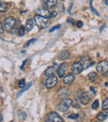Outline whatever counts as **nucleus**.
Wrapping results in <instances>:
<instances>
[{
  "mask_svg": "<svg viewBox=\"0 0 108 122\" xmlns=\"http://www.w3.org/2000/svg\"><path fill=\"white\" fill-rule=\"evenodd\" d=\"M88 79L90 81H94L97 79V73L96 72H94V71H92V72H90L88 74Z\"/></svg>",
  "mask_w": 108,
  "mask_h": 122,
  "instance_id": "21",
  "label": "nucleus"
},
{
  "mask_svg": "<svg viewBox=\"0 0 108 122\" xmlns=\"http://www.w3.org/2000/svg\"><path fill=\"white\" fill-rule=\"evenodd\" d=\"M2 120H3V117H2V116L0 115V121H2Z\"/></svg>",
  "mask_w": 108,
  "mask_h": 122,
  "instance_id": "41",
  "label": "nucleus"
},
{
  "mask_svg": "<svg viewBox=\"0 0 108 122\" xmlns=\"http://www.w3.org/2000/svg\"><path fill=\"white\" fill-rule=\"evenodd\" d=\"M35 41H36V39H35V38H32V39H31V40H29L28 42H27V43L24 45V48H27V47H29V45H30L31 43H32V42H34Z\"/></svg>",
  "mask_w": 108,
  "mask_h": 122,
  "instance_id": "28",
  "label": "nucleus"
},
{
  "mask_svg": "<svg viewBox=\"0 0 108 122\" xmlns=\"http://www.w3.org/2000/svg\"><path fill=\"white\" fill-rule=\"evenodd\" d=\"M69 95V90L68 89H62L61 91H59V96L61 97H67V96Z\"/></svg>",
  "mask_w": 108,
  "mask_h": 122,
  "instance_id": "19",
  "label": "nucleus"
},
{
  "mask_svg": "<svg viewBox=\"0 0 108 122\" xmlns=\"http://www.w3.org/2000/svg\"><path fill=\"white\" fill-rule=\"evenodd\" d=\"M62 1H63V0H62Z\"/></svg>",
  "mask_w": 108,
  "mask_h": 122,
  "instance_id": "43",
  "label": "nucleus"
},
{
  "mask_svg": "<svg viewBox=\"0 0 108 122\" xmlns=\"http://www.w3.org/2000/svg\"><path fill=\"white\" fill-rule=\"evenodd\" d=\"M57 3V0H43L42 4L45 8H52L55 7Z\"/></svg>",
  "mask_w": 108,
  "mask_h": 122,
  "instance_id": "12",
  "label": "nucleus"
},
{
  "mask_svg": "<svg viewBox=\"0 0 108 122\" xmlns=\"http://www.w3.org/2000/svg\"><path fill=\"white\" fill-rule=\"evenodd\" d=\"M77 25L78 27H82V25H83V23H82V21H78L77 23Z\"/></svg>",
  "mask_w": 108,
  "mask_h": 122,
  "instance_id": "33",
  "label": "nucleus"
},
{
  "mask_svg": "<svg viewBox=\"0 0 108 122\" xmlns=\"http://www.w3.org/2000/svg\"><path fill=\"white\" fill-rule=\"evenodd\" d=\"M60 27H61V26L60 25H57L56 27H52V28L49 30V32H52L53 31H55V30H57V29H59Z\"/></svg>",
  "mask_w": 108,
  "mask_h": 122,
  "instance_id": "30",
  "label": "nucleus"
},
{
  "mask_svg": "<svg viewBox=\"0 0 108 122\" xmlns=\"http://www.w3.org/2000/svg\"><path fill=\"white\" fill-rule=\"evenodd\" d=\"M91 58L88 56H83L81 58V63L83 66V69H87L89 66H91Z\"/></svg>",
  "mask_w": 108,
  "mask_h": 122,
  "instance_id": "11",
  "label": "nucleus"
},
{
  "mask_svg": "<svg viewBox=\"0 0 108 122\" xmlns=\"http://www.w3.org/2000/svg\"><path fill=\"white\" fill-rule=\"evenodd\" d=\"M32 83H33V82H32V81L29 82V83H28V84H27V86H24V87H23V90H22L21 92H20L18 94V97H20V96H21L22 94H23V92H26V91H27V90H28V89H29V88H30V87H31V86L32 85Z\"/></svg>",
  "mask_w": 108,
  "mask_h": 122,
  "instance_id": "20",
  "label": "nucleus"
},
{
  "mask_svg": "<svg viewBox=\"0 0 108 122\" xmlns=\"http://www.w3.org/2000/svg\"><path fill=\"white\" fill-rule=\"evenodd\" d=\"M97 70L100 73H106L108 72V61H101L97 63Z\"/></svg>",
  "mask_w": 108,
  "mask_h": 122,
  "instance_id": "4",
  "label": "nucleus"
},
{
  "mask_svg": "<svg viewBox=\"0 0 108 122\" xmlns=\"http://www.w3.org/2000/svg\"><path fill=\"white\" fill-rule=\"evenodd\" d=\"M90 7H91V9H92V12H93V13H95V14H96V15H97V16H99V13H97V11H96V10H95V9H94V8H92V0H91V2H90Z\"/></svg>",
  "mask_w": 108,
  "mask_h": 122,
  "instance_id": "31",
  "label": "nucleus"
},
{
  "mask_svg": "<svg viewBox=\"0 0 108 122\" xmlns=\"http://www.w3.org/2000/svg\"><path fill=\"white\" fill-rule=\"evenodd\" d=\"M3 27L2 26V23H1V22H0V34H2V33H3Z\"/></svg>",
  "mask_w": 108,
  "mask_h": 122,
  "instance_id": "35",
  "label": "nucleus"
},
{
  "mask_svg": "<svg viewBox=\"0 0 108 122\" xmlns=\"http://www.w3.org/2000/svg\"><path fill=\"white\" fill-rule=\"evenodd\" d=\"M72 71L73 74H76V75H78L83 71V66H82V63L79 62V61H76L72 64Z\"/></svg>",
  "mask_w": 108,
  "mask_h": 122,
  "instance_id": "7",
  "label": "nucleus"
},
{
  "mask_svg": "<svg viewBox=\"0 0 108 122\" xmlns=\"http://www.w3.org/2000/svg\"><path fill=\"white\" fill-rule=\"evenodd\" d=\"M16 23V20L13 17H8L4 20V27L7 30H11Z\"/></svg>",
  "mask_w": 108,
  "mask_h": 122,
  "instance_id": "5",
  "label": "nucleus"
},
{
  "mask_svg": "<svg viewBox=\"0 0 108 122\" xmlns=\"http://www.w3.org/2000/svg\"><path fill=\"white\" fill-rule=\"evenodd\" d=\"M79 115L78 114H71L68 116V119H71V120H76L78 118Z\"/></svg>",
  "mask_w": 108,
  "mask_h": 122,
  "instance_id": "26",
  "label": "nucleus"
},
{
  "mask_svg": "<svg viewBox=\"0 0 108 122\" xmlns=\"http://www.w3.org/2000/svg\"><path fill=\"white\" fill-rule=\"evenodd\" d=\"M74 80H75V77H74V76H73V74L69 73L64 77L63 82H64L65 84H71L74 81Z\"/></svg>",
  "mask_w": 108,
  "mask_h": 122,
  "instance_id": "14",
  "label": "nucleus"
},
{
  "mask_svg": "<svg viewBox=\"0 0 108 122\" xmlns=\"http://www.w3.org/2000/svg\"><path fill=\"white\" fill-rule=\"evenodd\" d=\"M67 63H66V62L62 63L57 69V76L60 78L63 77L67 72Z\"/></svg>",
  "mask_w": 108,
  "mask_h": 122,
  "instance_id": "8",
  "label": "nucleus"
},
{
  "mask_svg": "<svg viewBox=\"0 0 108 122\" xmlns=\"http://www.w3.org/2000/svg\"><path fill=\"white\" fill-rule=\"evenodd\" d=\"M46 121L47 122H63V119L56 112H50L46 117Z\"/></svg>",
  "mask_w": 108,
  "mask_h": 122,
  "instance_id": "3",
  "label": "nucleus"
},
{
  "mask_svg": "<svg viewBox=\"0 0 108 122\" xmlns=\"http://www.w3.org/2000/svg\"><path fill=\"white\" fill-rule=\"evenodd\" d=\"M25 30L27 31V32H30L31 30L32 29V27H33V20L32 19H27L26 21V23H25Z\"/></svg>",
  "mask_w": 108,
  "mask_h": 122,
  "instance_id": "15",
  "label": "nucleus"
},
{
  "mask_svg": "<svg viewBox=\"0 0 108 122\" xmlns=\"http://www.w3.org/2000/svg\"><path fill=\"white\" fill-rule=\"evenodd\" d=\"M79 99H80V101H81V103L82 105H87V104H88L89 101H90L91 96L89 95L88 92H83V93L81 94Z\"/></svg>",
  "mask_w": 108,
  "mask_h": 122,
  "instance_id": "10",
  "label": "nucleus"
},
{
  "mask_svg": "<svg viewBox=\"0 0 108 122\" xmlns=\"http://www.w3.org/2000/svg\"><path fill=\"white\" fill-rule=\"evenodd\" d=\"M104 27H105V25H103L102 27H101V29H100V31H101V32H102V31L103 30V28H104Z\"/></svg>",
  "mask_w": 108,
  "mask_h": 122,
  "instance_id": "39",
  "label": "nucleus"
},
{
  "mask_svg": "<svg viewBox=\"0 0 108 122\" xmlns=\"http://www.w3.org/2000/svg\"><path fill=\"white\" fill-rule=\"evenodd\" d=\"M102 110H108V98L104 100L103 103H102Z\"/></svg>",
  "mask_w": 108,
  "mask_h": 122,
  "instance_id": "24",
  "label": "nucleus"
},
{
  "mask_svg": "<svg viewBox=\"0 0 108 122\" xmlns=\"http://www.w3.org/2000/svg\"><path fill=\"white\" fill-rule=\"evenodd\" d=\"M58 57H59V59L62 60V61H65V60H67L69 57V52H68L67 51H62L59 54Z\"/></svg>",
  "mask_w": 108,
  "mask_h": 122,
  "instance_id": "17",
  "label": "nucleus"
},
{
  "mask_svg": "<svg viewBox=\"0 0 108 122\" xmlns=\"http://www.w3.org/2000/svg\"><path fill=\"white\" fill-rule=\"evenodd\" d=\"M98 106H99V101H98V100H96V101H94L93 103H92V109L97 110V108H98Z\"/></svg>",
  "mask_w": 108,
  "mask_h": 122,
  "instance_id": "25",
  "label": "nucleus"
},
{
  "mask_svg": "<svg viewBox=\"0 0 108 122\" xmlns=\"http://www.w3.org/2000/svg\"><path fill=\"white\" fill-rule=\"evenodd\" d=\"M108 118V110H105V111L100 112L97 116V119L99 121H103Z\"/></svg>",
  "mask_w": 108,
  "mask_h": 122,
  "instance_id": "13",
  "label": "nucleus"
},
{
  "mask_svg": "<svg viewBox=\"0 0 108 122\" xmlns=\"http://www.w3.org/2000/svg\"><path fill=\"white\" fill-rule=\"evenodd\" d=\"M27 60H28V59L25 60V61H23V65H22V66H21V67H20V69H21V70H23V69H24V66H25V63H26V62H27Z\"/></svg>",
  "mask_w": 108,
  "mask_h": 122,
  "instance_id": "34",
  "label": "nucleus"
},
{
  "mask_svg": "<svg viewBox=\"0 0 108 122\" xmlns=\"http://www.w3.org/2000/svg\"><path fill=\"white\" fill-rule=\"evenodd\" d=\"M34 22H35L36 25L37 26L40 28H45L47 27L48 24V21L46 18L42 16H39V15H36L34 17Z\"/></svg>",
  "mask_w": 108,
  "mask_h": 122,
  "instance_id": "2",
  "label": "nucleus"
},
{
  "mask_svg": "<svg viewBox=\"0 0 108 122\" xmlns=\"http://www.w3.org/2000/svg\"><path fill=\"white\" fill-rule=\"evenodd\" d=\"M106 86H108V82H106Z\"/></svg>",
  "mask_w": 108,
  "mask_h": 122,
  "instance_id": "42",
  "label": "nucleus"
},
{
  "mask_svg": "<svg viewBox=\"0 0 108 122\" xmlns=\"http://www.w3.org/2000/svg\"><path fill=\"white\" fill-rule=\"evenodd\" d=\"M8 10V4L5 2H0V13H4Z\"/></svg>",
  "mask_w": 108,
  "mask_h": 122,
  "instance_id": "18",
  "label": "nucleus"
},
{
  "mask_svg": "<svg viewBox=\"0 0 108 122\" xmlns=\"http://www.w3.org/2000/svg\"><path fill=\"white\" fill-rule=\"evenodd\" d=\"M68 23H71L72 24H73L74 23V19H72V18H68Z\"/></svg>",
  "mask_w": 108,
  "mask_h": 122,
  "instance_id": "36",
  "label": "nucleus"
},
{
  "mask_svg": "<svg viewBox=\"0 0 108 122\" xmlns=\"http://www.w3.org/2000/svg\"><path fill=\"white\" fill-rule=\"evenodd\" d=\"M25 86H26L25 85V80L24 79H22V80L19 81V83H18V86H19L20 88H23Z\"/></svg>",
  "mask_w": 108,
  "mask_h": 122,
  "instance_id": "27",
  "label": "nucleus"
},
{
  "mask_svg": "<svg viewBox=\"0 0 108 122\" xmlns=\"http://www.w3.org/2000/svg\"><path fill=\"white\" fill-rule=\"evenodd\" d=\"M57 12L56 10H54L52 13H50V17L49 18H55V17H57Z\"/></svg>",
  "mask_w": 108,
  "mask_h": 122,
  "instance_id": "29",
  "label": "nucleus"
},
{
  "mask_svg": "<svg viewBox=\"0 0 108 122\" xmlns=\"http://www.w3.org/2000/svg\"><path fill=\"white\" fill-rule=\"evenodd\" d=\"M58 9H59L60 13H63V12H64V7H63V5L62 4L60 5V7L58 8Z\"/></svg>",
  "mask_w": 108,
  "mask_h": 122,
  "instance_id": "32",
  "label": "nucleus"
},
{
  "mask_svg": "<svg viewBox=\"0 0 108 122\" xmlns=\"http://www.w3.org/2000/svg\"><path fill=\"white\" fill-rule=\"evenodd\" d=\"M55 74V69L53 66H49V67H47V69L45 70V71H44V75L46 76H54Z\"/></svg>",
  "mask_w": 108,
  "mask_h": 122,
  "instance_id": "16",
  "label": "nucleus"
},
{
  "mask_svg": "<svg viewBox=\"0 0 108 122\" xmlns=\"http://www.w3.org/2000/svg\"><path fill=\"white\" fill-rule=\"evenodd\" d=\"M72 105V100L70 98L65 97L61 102L59 103L57 106V110L61 112H66L67 111H68L71 106Z\"/></svg>",
  "mask_w": 108,
  "mask_h": 122,
  "instance_id": "1",
  "label": "nucleus"
},
{
  "mask_svg": "<svg viewBox=\"0 0 108 122\" xmlns=\"http://www.w3.org/2000/svg\"><path fill=\"white\" fill-rule=\"evenodd\" d=\"M72 4H71V6H70L69 9H68V12H69L70 13H71V11H72Z\"/></svg>",
  "mask_w": 108,
  "mask_h": 122,
  "instance_id": "38",
  "label": "nucleus"
},
{
  "mask_svg": "<svg viewBox=\"0 0 108 122\" xmlns=\"http://www.w3.org/2000/svg\"><path fill=\"white\" fill-rule=\"evenodd\" d=\"M105 3H106V4H108V0H105Z\"/></svg>",
  "mask_w": 108,
  "mask_h": 122,
  "instance_id": "40",
  "label": "nucleus"
},
{
  "mask_svg": "<svg viewBox=\"0 0 108 122\" xmlns=\"http://www.w3.org/2000/svg\"><path fill=\"white\" fill-rule=\"evenodd\" d=\"M18 117L19 120L23 121V120L26 118V114H25L24 112H23V111H18Z\"/></svg>",
  "mask_w": 108,
  "mask_h": 122,
  "instance_id": "23",
  "label": "nucleus"
},
{
  "mask_svg": "<svg viewBox=\"0 0 108 122\" xmlns=\"http://www.w3.org/2000/svg\"><path fill=\"white\" fill-rule=\"evenodd\" d=\"M90 90L92 91V92H93V93H94V94H96V92H95V89H94L93 87H91Z\"/></svg>",
  "mask_w": 108,
  "mask_h": 122,
  "instance_id": "37",
  "label": "nucleus"
},
{
  "mask_svg": "<svg viewBox=\"0 0 108 122\" xmlns=\"http://www.w3.org/2000/svg\"><path fill=\"white\" fill-rule=\"evenodd\" d=\"M57 78L55 76H49L47 79V81L45 82V86L47 88L51 89L53 88L55 86L57 85Z\"/></svg>",
  "mask_w": 108,
  "mask_h": 122,
  "instance_id": "6",
  "label": "nucleus"
},
{
  "mask_svg": "<svg viewBox=\"0 0 108 122\" xmlns=\"http://www.w3.org/2000/svg\"><path fill=\"white\" fill-rule=\"evenodd\" d=\"M36 13L37 15L39 16L44 17L46 18H48L50 17V12L47 9V8H38L36 9Z\"/></svg>",
  "mask_w": 108,
  "mask_h": 122,
  "instance_id": "9",
  "label": "nucleus"
},
{
  "mask_svg": "<svg viewBox=\"0 0 108 122\" xmlns=\"http://www.w3.org/2000/svg\"><path fill=\"white\" fill-rule=\"evenodd\" d=\"M25 32H26L25 27H23V26H21V27H19V29H18V35L19 36V37H23V36H24Z\"/></svg>",
  "mask_w": 108,
  "mask_h": 122,
  "instance_id": "22",
  "label": "nucleus"
}]
</instances>
